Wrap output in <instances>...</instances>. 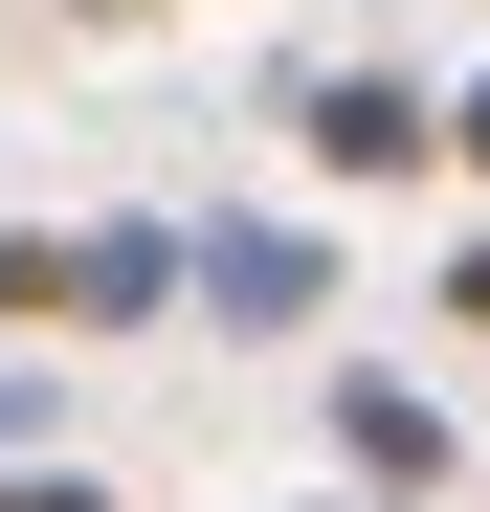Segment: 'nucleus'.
Wrapping results in <instances>:
<instances>
[{
	"label": "nucleus",
	"mask_w": 490,
	"mask_h": 512,
	"mask_svg": "<svg viewBox=\"0 0 490 512\" xmlns=\"http://www.w3.org/2000/svg\"><path fill=\"white\" fill-rule=\"evenodd\" d=\"M0 312H90V245H45V223H0Z\"/></svg>",
	"instance_id": "20e7f679"
},
{
	"label": "nucleus",
	"mask_w": 490,
	"mask_h": 512,
	"mask_svg": "<svg viewBox=\"0 0 490 512\" xmlns=\"http://www.w3.org/2000/svg\"><path fill=\"white\" fill-rule=\"evenodd\" d=\"M335 512H424V490H335Z\"/></svg>",
	"instance_id": "6e6552de"
},
{
	"label": "nucleus",
	"mask_w": 490,
	"mask_h": 512,
	"mask_svg": "<svg viewBox=\"0 0 490 512\" xmlns=\"http://www.w3.org/2000/svg\"><path fill=\"white\" fill-rule=\"evenodd\" d=\"M335 446H357L379 490H446V401H424V379H379V357H357V379H335Z\"/></svg>",
	"instance_id": "7ed1b4c3"
},
{
	"label": "nucleus",
	"mask_w": 490,
	"mask_h": 512,
	"mask_svg": "<svg viewBox=\"0 0 490 512\" xmlns=\"http://www.w3.org/2000/svg\"><path fill=\"white\" fill-rule=\"evenodd\" d=\"M446 156H468V179H490V67H468V90H446Z\"/></svg>",
	"instance_id": "423d86ee"
},
{
	"label": "nucleus",
	"mask_w": 490,
	"mask_h": 512,
	"mask_svg": "<svg viewBox=\"0 0 490 512\" xmlns=\"http://www.w3.org/2000/svg\"><path fill=\"white\" fill-rule=\"evenodd\" d=\"M0 512H112V490H67V468H0Z\"/></svg>",
	"instance_id": "39448f33"
},
{
	"label": "nucleus",
	"mask_w": 490,
	"mask_h": 512,
	"mask_svg": "<svg viewBox=\"0 0 490 512\" xmlns=\"http://www.w3.org/2000/svg\"><path fill=\"white\" fill-rule=\"evenodd\" d=\"M290 134H312V179H401V156H446V112L401 90V67H312Z\"/></svg>",
	"instance_id": "f257e3e1"
},
{
	"label": "nucleus",
	"mask_w": 490,
	"mask_h": 512,
	"mask_svg": "<svg viewBox=\"0 0 490 512\" xmlns=\"http://www.w3.org/2000/svg\"><path fill=\"white\" fill-rule=\"evenodd\" d=\"M446 312H468V334H490V245H468V268H446Z\"/></svg>",
	"instance_id": "0eeeda50"
},
{
	"label": "nucleus",
	"mask_w": 490,
	"mask_h": 512,
	"mask_svg": "<svg viewBox=\"0 0 490 512\" xmlns=\"http://www.w3.org/2000/svg\"><path fill=\"white\" fill-rule=\"evenodd\" d=\"M201 290H223V334H312L335 312V268H312L290 223H201Z\"/></svg>",
	"instance_id": "f03ea898"
}]
</instances>
